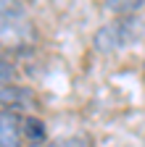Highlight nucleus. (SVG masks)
I'll return each instance as SVG.
<instances>
[{
    "mask_svg": "<svg viewBox=\"0 0 145 147\" xmlns=\"http://www.w3.org/2000/svg\"><path fill=\"white\" fill-rule=\"evenodd\" d=\"M11 8H19V0H0V13L11 11Z\"/></svg>",
    "mask_w": 145,
    "mask_h": 147,
    "instance_id": "obj_8",
    "label": "nucleus"
},
{
    "mask_svg": "<svg viewBox=\"0 0 145 147\" xmlns=\"http://www.w3.org/2000/svg\"><path fill=\"white\" fill-rule=\"evenodd\" d=\"M11 76H13V68H11L3 58H0V82H8Z\"/></svg>",
    "mask_w": 145,
    "mask_h": 147,
    "instance_id": "obj_7",
    "label": "nucleus"
},
{
    "mask_svg": "<svg viewBox=\"0 0 145 147\" xmlns=\"http://www.w3.org/2000/svg\"><path fill=\"white\" fill-rule=\"evenodd\" d=\"M48 147H93V137L87 131H77V134H66L61 139H53Z\"/></svg>",
    "mask_w": 145,
    "mask_h": 147,
    "instance_id": "obj_6",
    "label": "nucleus"
},
{
    "mask_svg": "<svg viewBox=\"0 0 145 147\" xmlns=\"http://www.w3.org/2000/svg\"><path fill=\"white\" fill-rule=\"evenodd\" d=\"M34 45H37V29L21 8L0 13V50L11 55H27L34 50Z\"/></svg>",
    "mask_w": 145,
    "mask_h": 147,
    "instance_id": "obj_1",
    "label": "nucleus"
},
{
    "mask_svg": "<svg viewBox=\"0 0 145 147\" xmlns=\"http://www.w3.org/2000/svg\"><path fill=\"white\" fill-rule=\"evenodd\" d=\"M24 116L27 113H13V110L0 113V147H27Z\"/></svg>",
    "mask_w": 145,
    "mask_h": 147,
    "instance_id": "obj_4",
    "label": "nucleus"
},
{
    "mask_svg": "<svg viewBox=\"0 0 145 147\" xmlns=\"http://www.w3.org/2000/svg\"><path fill=\"white\" fill-rule=\"evenodd\" d=\"M142 74H145V68H142Z\"/></svg>",
    "mask_w": 145,
    "mask_h": 147,
    "instance_id": "obj_9",
    "label": "nucleus"
},
{
    "mask_svg": "<svg viewBox=\"0 0 145 147\" xmlns=\"http://www.w3.org/2000/svg\"><path fill=\"white\" fill-rule=\"evenodd\" d=\"M0 105L13 113H27V110L37 108V97L34 92L21 87V84H11V82H0Z\"/></svg>",
    "mask_w": 145,
    "mask_h": 147,
    "instance_id": "obj_3",
    "label": "nucleus"
},
{
    "mask_svg": "<svg viewBox=\"0 0 145 147\" xmlns=\"http://www.w3.org/2000/svg\"><path fill=\"white\" fill-rule=\"evenodd\" d=\"M140 34V24L135 16H121L116 21L106 24L95 32V50L100 53H114V50H121L127 45H132Z\"/></svg>",
    "mask_w": 145,
    "mask_h": 147,
    "instance_id": "obj_2",
    "label": "nucleus"
},
{
    "mask_svg": "<svg viewBox=\"0 0 145 147\" xmlns=\"http://www.w3.org/2000/svg\"><path fill=\"white\" fill-rule=\"evenodd\" d=\"M145 5V0H106V11L114 16H132Z\"/></svg>",
    "mask_w": 145,
    "mask_h": 147,
    "instance_id": "obj_5",
    "label": "nucleus"
}]
</instances>
